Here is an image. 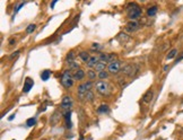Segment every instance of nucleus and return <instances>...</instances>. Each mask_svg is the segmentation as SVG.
Instances as JSON below:
<instances>
[{"label": "nucleus", "instance_id": "nucleus-1", "mask_svg": "<svg viewBox=\"0 0 183 140\" xmlns=\"http://www.w3.org/2000/svg\"><path fill=\"white\" fill-rule=\"evenodd\" d=\"M141 14L142 11H141L140 6L136 2H132L127 7V15L130 21H136L137 19H139L141 17Z\"/></svg>", "mask_w": 183, "mask_h": 140}, {"label": "nucleus", "instance_id": "nucleus-2", "mask_svg": "<svg viewBox=\"0 0 183 140\" xmlns=\"http://www.w3.org/2000/svg\"><path fill=\"white\" fill-rule=\"evenodd\" d=\"M95 88H96V92L102 96H110L112 93V86L110 85V83L105 80H100L95 83Z\"/></svg>", "mask_w": 183, "mask_h": 140}, {"label": "nucleus", "instance_id": "nucleus-3", "mask_svg": "<svg viewBox=\"0 0 183 140\" xmlns=\"http://www.w3.org/2000/svg\"><path fill=\"white\" fill-rule=\"evenodd\" d=\"M60 83L61 85L64 86L66 89H69L71 88L74 86V83H75V79H74V76H73V72L69 70H64L61 75V78H60Z\"/></svg>", "mask_w": 183, "mask_h": 140}, {"label": "nucleus", "instance_id": "nucleus-4", "mask_svg": "<svg viewBox=\"0 0 183 140\" xmlns=\"http://www.w3.org/2000/svg\"><path fill=\"white\" fill-rule=\"evenodd\" d=\"M122 73L126 75V76H128L129 78H133V77H136V75L139 72V66L138 64H126L123 68H122Z\"/></svg>", "mask_w": 183, "mask_h": 140}, {"label": "nucleus", "instance_id": "nucleus-5", "mask_svg": "<svg viewBox=\"0 0 183 140\" xmlns=\"http://www.w3.org/2000/svg\"><path fill=\"white\" fill-rule=\"evenodd\" d=\"M92 87H93V81L92 80H87V81H85L84 84L79 85L78 86V88H77V90H78V96L80 98H84V95H85L88 90H90Z\"/></svg>", "mask_w": 183, "mask_h": 140}, {"label": "nucleus", "instance_id": "nucleus-6", "mask_svg": "<svg viewBox=\"0 0 183 140\" xmlns=\"http://www.w3.org/2000/svg\"><path fill=\"white\" fill-rule=\"evenodd\" d=\"M121 69V61L120 60H114V61H111L107 64V71L111 75H116L120 72Z\"/></svg>", "mask_w": 183, "mask_h": 140}, {"label": "nucleus", "instance_id": "nucleus-7", "mask_svg": "<svg viewBox=\"0 0 183 140\" xmlns=\"http://www.w3.org/2000/svg\"><path fill=\"white\" fill-rule=\"evenodd\" d=\"M71 105H73V99H71V97H70V96H64L62 101H61V109L67 112V111H69V109L71 107Z\"/></svg>", "mask_w": 183, "mask_h": 140}, {"label": "nucleus", "instance_id": "nucleus-8", "mask_svg": "<svg viewBox=\"0 0 183 140\" xmlns=\"http://www.w3.org/2000/svg\"><path fill=\"white\" fill-rule=\"evenodd\" d=\"M153 98H154V90L150 88L144 94V96H142V102L146 103V104H148V103H150L153 101Z\"/></svg>", "mask_w": 183, "mask_h": 140}, {"label": "nucleus", "instance_id": "nucleus-9", "mask_svg": "<svg viewBox=\"0 0 183 140\" xmlns=\"http://www.w3.org/2000/svg\"><path fill=\"white\" fill-rule=\"evenodd\" d=\"M33 85H34V81H33V79H32V78H30V77H27V78L25 79V83H24L23 92H24V93H28L31 89H32Z\"/></svg>", "mask_w": 183, "mask_h": 140}, {"label": "nucleus", "instance_id": "nucleus-10", "mask_svg": "<svg viewBox=\"0 0 183 140\" xmlns=\"http://www.w3.org/2000/svg\"><path fill=\"white\" fill-rule=\"evenodd\" d=\"M73 76H74V79L75 80H81V79H84V77H85V71L83 70V69H77L75 71H73Z\"/></svg>", "mask_w": 183, "mask_h": 140}, {"label": "nucleus", "instance_id": "nucleus-11", "mask_svg": "<svg viewBox=\"0 0 183 140\" xmlns=\"http://www.w3.org/2000/svg\"><path fill=\"white\" fill-rule=\"evenodd\" d=\"M64 120H66V128L67 129H71L73 123H71V112L70 111H67L64 113Z\"/></svg>", "mask_w": 183, "mask_h": 140}, {"label": "nucleus", "instance_id": "nucleus-12", "mask_svg": "<svg viewBox=\"0 0 183 140\" xmlns=\"http://www.w3.org/2000/svg\"><path fill=\"white\" fill-rule=\"evenodd\" d=\"M126 28L129 32H135V31H137L139 28V24L137 21H129L128 24H127V26H126Z\"/></svg>", "mask_w": 183, "mask_h": 140}, {"label": "nucleus", "instance_id": "nucleus-13", "mask_svg": "<svg viewBox=\"0 0 183 140\" xmlns=\"http://www.w3.org/2000/svg\"><path fill=\"white\" fill-rule=\"evenodd\" d=\"M100 61V59H98V57H96V55H93V57H90V61L87 62V67L88 68H95V66L97 64V62Z\"/></svg>", "mask_w": 183, "mask_h": 140}, {"label": "nucleus", "instance_id": "nucleus-14", "mask_svg": "<svg viewBox=\"0 0 183 140\" xmlns=\"http://www.w3.org/2000/svg\"><path fill=\"white\" fill-rule=\"evenodd\" d=\"M157 11H158L157 6H152V7H149V8L147 9V16H148V17H153V16H155V15L157 14Z\"/></svg>", "mask_w": 183, "mask_h": 140}, {"label": "nucleus", "instance_id": "nucleus-15", "mask_svg": "<svg viewBox=\"0 0 183 140\" xmlns=\"http://www.w3.org/2000/svg\"><path fill=\"white\" fill-rule=\"evenodd\" d=\"M97 112H98V113H101V114L109 113V112H110V107H109V105H106V104H102V105L98 106Z\"/></svg>", "mask_w": 183, "mask_h": 140}, {"label": "nucleus", "instance_id": "nucleus-16", "mask_svg": "<svg viewBox=\"0 0 183 140\" xmlns=\"http://www.w3.org/2000/svg\"><path fill=\"white\" fill-rule=\"evenodd\" d=\"M106 62H102V61H98L97 64L95 66V71H97V72H101L103 71V70H105V67H106Z\"/></svg>", "mask_w": 183, "mask_h": 140}, {"label": "nucleus", "instance_id": "nucleus-17", "mask_svg": "<svg viewBox=\"0 0 183 140\" xmlns=\"http://www.w3.org/2000/svg\"><path fill=\"white\" fill-rule=\"evenodd\" d=\"M79 58H80L84 62H88L90 61V53L88 52H86V51H81L80 53H79Z\"/></svg>", "mask_w": 183, "mask_h": 140}, {"label": "nucleus", "instance_id": "nucleus-18", "mask_svg": "<svg viewBox=\"0 0 183 140\" xmlns=\"http://www.w3.org/2000/svg\"><path fill=\"white\" fill-rule=\"evenodd\" d=\"M50 76H51V71H50V70H43V71L41 72V79H42L43 81L49 80Z\"/></svg>", "mask_w": 183, "mask_h": 140}, {"label": "nucleus", "instance_id": "nucleus-19", "mask_svg": "<svg viewBox=\"0 0 183 140\" xmlns=\"http://www.w3.org/2000/svg\"><path fill=\"white\" fill-rule=\"evenodd\" d=\"M176 55H178V49H172V50L168 52V54L166 55V59L172 60V59H174Z\"/></svg>", "mask_w": 183, "mask_h": 140}, {"label": "nucleus", "instance_id": "nucleus-20", "mask_svg": "<svg viewBox=\"0 0 183 140\" xmlns=\"http://www.w3.org/2000/svg\"><path fill=\"white\" fill-rule=\"evenodd\" d=\"M109 76H110L109 71H105V70H103V71H101V72H97V77L100 78V79H102V80H104V79H107V78H109Z\"/></svg>", "mask_w": 183, "mask_h": 140}, {"label": "nucleus", "instance_id": "nucleus-21", "mask_svg": "<svg viewBox=\"0 0 183 140\" xmlns=\"http://www.w3.org/2000/svg\"><path fill=\"white\" fill-rule=\"evenodd\" d=\"M98 59H100V61H102V62H110V59H109V54H106V53H100L98 54Z\"/></svg>", "mask_w": 183, "mask_h": 140}, {"label": "nucleus", "instance_id": "nucleus-22", "mask_svg": "<svg viewBox=\"0 0 183 140\" xmlns=\"http://www.w3.org/2000/svg\"><path fill=\"white\" fill-rule=\"evenodd\" d=\"M84 98H85L86 101H88V102H93L94 101V94L92 90H88L87 93L84 95Z\"/></svg>", "mask_w": 183, "mask_h": 140}, {"label": "nucleus", "instance_id": "nucleus-23", "mask_svg": "<svg viewBox=\"0 0 183 140\" xmlns=\"http://www.w3.org/2000/svg\"><path fill=\"white\" fill-rule=\"evenodd\" d=\"M87 77L90 78V80H94V79H96V77H97V75H96V71L95 70H88L87 71Z\"/></svg>", "mask_w": 183, "mask_h": 140}, {"label": "nucleus", "instance_id": "nucleus-24", "mask_svg": "<svg viewBox=\"0 0 183 140\" xmlns=\"http://www.w3.org/2000/svg\"><path fill=\"white\" fill-rule=\"evenodd\" d=\"M35 30H36V25H35V24H30V25L26 27V33H27V34H31V33H33Z\"/></svg>", "mask_w": 183, "mask_h": 140}, {"label": "nucleus", "instance_id": "nucleus-25", "mask_svg": "<svg viewBox=\"0 0 183 140\" xmlns=\"http://www.w3.org/2000/svg\"><path fill=\"white\" fill-rule=\"evenodd\" d=\"M35 123H36V119L35 118H30L26 121V125L27 127H33V125H35Z\"/></svg>", "mask_w": 183, "mask_h": 140}, {"label": "nucleus", "instance_id": "nucleus-26", "mask_svg": "<svg viewBox=\"0 0 183 140\" xmlns=\"http://www.w3.org/2000/svg\"><path fill=\"white\" fill-rule=\"evenodd\" d=\"M74 58H75V53L73 51H70L66 57V60H67V62H70V61H74Z\"/></svg>", "mask_w": 183, "mask_h": 140}, {"label": "nucleus", "instance_id": "nucleus-27", "mask_svg": "<svg viewBox=\"0 0 183 140\" xmlns=\"http://www.w3.org/2000/svg\"><path fill=\"white\" fill-rule=\"evenodd\" d=\"M24 5H25V2H21V4L18 5L17 7H16V9H15V14L17 13V11H19L21 9V7H24Z\"/></svg>", "mask_w": 183, "mask_h": 140}, {"label": "nucleus", "instance_id": "nucleus-28", "mask_svg": "<svg viewBox=\"0 0 183 140\" xmlns=\"http://www.w3.org/2000/svg\"><path fill=\"white\" fill-rule=\"evenodd\" d=\"M92 49H93V50H98V49H101V45H100L98 43H93V44H92Z\"/></svg>", "mask_w": 183, "mask_h": 140}, {"label": "nucleus", "instance_id": "nucleus-29", "mask_svg": "<svg viewBox=\"0 0 183 140\" xmlns=\"http://www.w3.org/2000/svg\"><path fill=\"white\" fill-rule=\"evenodd\" d=\"M18 55H19V51L14 52V54H11V55H10V59H15V58H17Z\"/></svg>", "mask_w": 183, "mask_h": 140}, {"label": "nucleus", "instance_id": "nucleus-30", "mask_svg": "<svg viewBox=\"0 0 183 140\" xmlns=\"http://www.w3.org/2000/svg\"><path fill=\"white\" fill-rule=\"evenodd\" d=\"M183 59V53L181 55H180L179 58H176V60H175V63H178V62H180V61H181V60Z\"/></svg>", "mask_w": 183, "mask_h": 140}, {"label": "nucleus", "instance_id": "nucleus-31", "mask_svg": "<svg viewBox=\"0 0 183 140\" xmlns=\"http://www.w3.org/2000/svg\"><path fill=\"white\" fill-rule=\"evenodd\" d=\"M55 4H57V0H54V1H52V4H51V8H54Z\"/></svg>", "mask_w": 183, "mask_h": 140}, {"label": "nucleus", "instance_id": "nucleus-32", "mask_svg": "<svg viewBox=\"0 0 183 140\" xmlns=\"http://www.w3.org/2000/svg\"><path fill=\"white\" fill-rule=\"evenodd\" d=\"M14 118H15V114H13V115H10V118H9V121H11V120H14Z\"/></svg>", "mask_w": 183, "mask_h": 140}, {"label": "nucleus", "instance_id": "nucleus-33", "mask_svg": "<svg viewBox=\"0 0 183 140\" xmlns=\"http://www.w3.org/2000/svg\"><path fill=\"white\" fill-rule=\"evenodd\" d=\"M14 43H15V40H10V41H9V44H10V45H13Z\"/></svg>", "mask_w": 183, "mask_h": 140}]
</instances>
